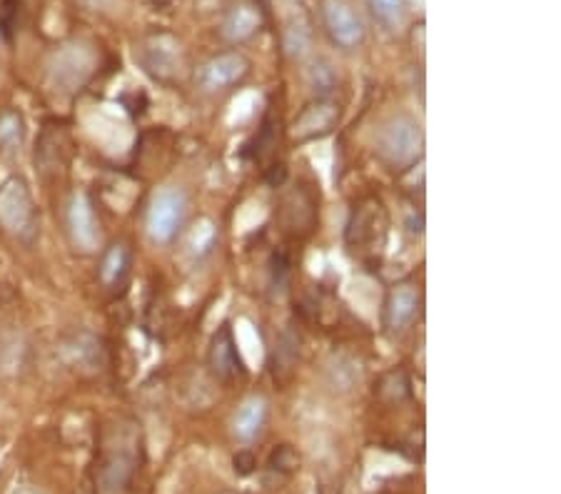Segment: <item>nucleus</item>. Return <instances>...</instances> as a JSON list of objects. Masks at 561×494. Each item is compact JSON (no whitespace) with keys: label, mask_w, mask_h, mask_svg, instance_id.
<instances>
[{"label":"nucleus","mask_w":561,"mask_h":494,"mask_svg":"<svg viewBox=\"0 0 561 494\" xmlns=\"http://www.w3.org/2000/svg\"><path fill=\"white\" fill-rule=\"evenodd\" d=\"M265 422H267V402L262 398H250L240 404L238 412H234V420H232L234 437L242 439V443H252V439L260 437Z\"/></svg>","instance_id":"nucleus-9"},{"label":"nucleus","mask_w":561,"mask_h":494,"mask_svg":"<svg viewBox=\"0 0 561 494\" xmlns=\"http://www.w3.org/2000/svg\"><path fill=\"white\" fill-rule=\"evenodd\" d=\"M125 269H128V250H125V245H113L103 255V263H101L103 283L105 285L117 283L125 275Z\"/></svg>","instance_id":"nucleus-14"},{"label":"nucleus","mask_w":561,"mask_h":494,"mask_svg":"<svg viewBox=\"0 0 561 494\" xmlns=\"http://www.w3.org/2000/svg\"><path fill=\"white\" fill-rule=\"evenodd\" d=\"M375 150L379 160L394 170L414 165L424 150L422 125L412 115H392V118L379 125Z\"/></svg>","instance_id":"nucleus-1"},{"label":"nucleus","mask_w":561,"mask_h":494,"mask_svg":"<svg viewBox=\"0 0 561 494\" xmlns=\"http://www.w3.org/2000/svg\"><path fill=\"white\" fill-rule=\"evenodd\" d=\"M76 66H90V56L85 50H80L78 45H68L66 50L56 53V58L50 62L53 83L60 85V90H76L83 85L90 73L76 70Z\"/></svg>","instance_id":"nucleus-7"},{"label":"nucleus","mask_w":561,"mask_h":494,"mask_svg":"<svg viewBox=\"0 0 561 494\" xmlns=\"http://www.w3.org/2000/svg\"><path fill=\"white\" fill-rule=\"evenodd\" d=\"M80 3L88 5L90 11H103V8H107L113 3V0H80Z\"/></svg>","instance_id":"nucleus-18"},{"label":"nucleus","mask_w":561,"mask_h":494,"mask_svg":"<svg viewBox=\"0 0 561 494\" xmlns=\"http://www.w3.org/2000/svg\"><path fill=\"white\" fill-rule=\"evenodd\" d=\"M0 225L18 238H31L35 230V208L21 177H8L0 185Z\"/></svg>","instance_id":"nucleus-3"},{"label":"nucleus","mask_w":561,"mask_h":494,"mask_svg":"<svg viewBox=\"0 0 561 494\" xmlns=\"http://www.w3.org/2000/svg\"><path fill=\"white\" fill-rule=\"evenodd\" d=\"M337 118V111H334V105L330 103H320V105H312L310 111H307L300 123L295 125V133L300 135H314V133H322L328 130L330 125Z\"/></svg>","instance_id":"nucleus-12"},{"label":"nucleus","mask_w":561,"mask_h":494,"mask_svg":"<svg viewBox=\"0 0 561 494\" xmlns=\"http://www.w3.org/2000/svg\"><path fill=\"white\" fill-rule=\"evenodd\" d=\"M68 232L76 250H83V253H93L101 245V225H98L93 203L85 193H72L68 203Z\"/></svg>","instance_id":"nucleus-4"},{"label":"nucleus","mask_w":561,"mask_h":494,"mask_svg":"<svg viewBox=\"0 0 561 494\" xmlns=\"http://www.w3.org/2000/svg\"><path fill=\"white\" fill-rule=\"evenodd\" d=\"M215 240H217V232L213 228V222L203 220L195 225L193 238H190V248H193L195 255H207L215 248Z\"/></svg>","instance_id":"nucleus-15"},{"label":"nucleus","mask_w":561,"mask_h":494,"mask_svg":"<svg viewBox=\"0 0 561 494\" xmlns=\"http://www.w3.org/2000/svg\"><path fill=\"white\" fill-rule=\"evenodd\" d=\"M322 21L328 28L330 38L340 45V48L352 50L365 41V25H362L359 15L352 11L345 0H324L322 3Z\"/></svg>","instance_id":"nucleus-5"},{"label":"nucleus","mask_w":561,"mask_h":494,"mask_svg":"<svg viewBox=\"0 0 561 494\" xmlns=\"http://www.w3.org/2000/svg\"><path fill=\"white\" fill-rule=\"evenodd\" d=\"M187 218V195L183 187L165 185L150 197L148 212H145V230L156 245L173 242L183 230Z\"/></svg>","instance_id":"nucleus-2"},{"label":"nucleus","mask_w":561,"mask_h":494,"mask_svg":"<svg viewBox=\"0 0 561 494\" xmlns=\"http://www.w3.org/2000/svg\"><path fill=\"white\" fill-rule=\"evenodd\" d=\"M369 8L379 23L385 25H394L400 23L402 11H404V0H369Z\"/></svg>","instance_id":"nucleus-17"},{"label":"nucleus","mask_w":561,"mask_h":494,"mask_svg":"<svg viewBox=\"0 0 561 494\" xmlns=\"http://www.w3.org/2000/svg\"><path fill=\"white\" fill-rule=\"evenodd\" d=\"M23 140V120L15 113H5L0 118V146L15 148Z\"/></svg>","instance_id":"nucleus-16"},{"label":"nucleus","mask_w":561,"mask_h":494,"mask_svg":"<svg viewBox=\"0 0 561 494\" xmlns=\"http://www.w3.org/2000/svg\"><path fill=\"white\" fill-rule=\"evenodd\" d=\"M142 66L156 78H168L178 70V45L168 38L142 45Z\"/></svg>","instance_id":"nucleus-10"},{"label":"nucleus","mask_w":561,"mask_h":494,"mask_svg":"<svg viewBox=\"0 0 561 494\" xmlns=\"http://www.w3.org/2000/svg\"><path fill=\"white\" fill-rule=\"evenodd\" d=\"M260 23H262V18L257 13V8L250 5V3H240V5L232 8L228 18H225L222 35L232 43L248 41L250 35L257 33Z\"/></svg>","instance_id":"nucleus-11"},{"label":"nucleus","mask_w":561,"mask_h":494,"mask_svg":"<svg viewBox=\"0 0 561 494\" xmlns=\"http://www.w3.org/2000/svg\"><path fill=\"white\" fill-rule=\"evenodd\" d=\"M248 68L250 62L242 53H222V56L205 62L201 70V83L205 90L217 93V90L240 83V80L245 78Z\"/></svg>","instance_id":"nucleus-6"},{"label":"nucleus","mask_w":561,"mask_h":494,"mask_svg":"<svg viewBox=\"0 0 561 494\" xmlns=\"http://www.w3.org/2000/svg\"><path fill=\"white\" fill-rule=\"evenodd\" d=\"M307 83H310L312 93L324 101L337 88V73H334V68L328 60H314L310 70H307Z\"/></svg>","instance_id":"nucleus-13"},{"label":"nucleus","mask_w":561,"mask_h":494,"mask_svg":"<svg viewBox=\"0 0 561 494\" xmlns=\"http://www.w3.org/2000/svg\"><path fill=\"white\" fill-rule=\"evenodd\" d=\"M420 312V295L412 285H400L389 292L387 300V325L392 330H404Z\"/></svg>","instance_id":"nucleus-8"}]
</instances>
